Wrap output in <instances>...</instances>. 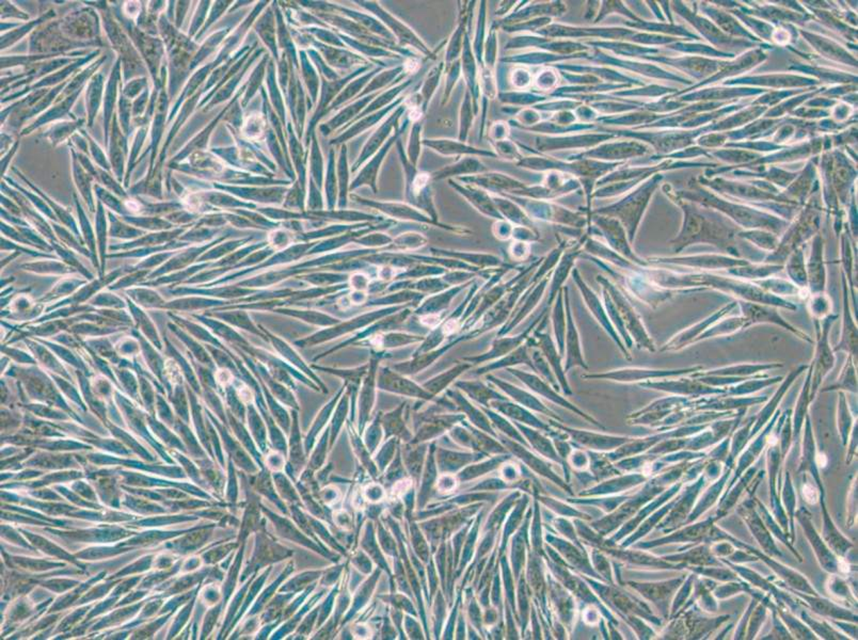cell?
<instances>
[{"label":"cell","instance_id":"6da1fadb","mask_svg":"<svg viewBox=\"0 0 858 640\" xmlns=\"http://www.w3.org/2000/svg\"><path fill=\"white\" fill-rule=\"evenodd\" d=\"M837 318V315L830 314L822 319L821 323H819V320H816V355H814V361L810 364L812 367V380H810L812 393H816L824 377L835 366V355H834L833 349L830 347L828 337H830V328Z\"/></svg>","mask_w":858,"mask_h":640},{"label":"cell","instance_id":"7a4b0ae2","mask_svg":"<svg viewBox=\"0 0 858 640\" xmlns=\"http://www.w3.org/2000/svg\"><path fill=\"white\" fill-rule=\"evenodd\" d=\"M600 281L604 285V288L608 290L611 299L614 302L615 308L618 310V315H620L624 328L628 329V331L631 332L632 337L636 339L638 345L650 351L656 350L651 339L647 335L645 328H644L642 321H640V318L636 313V310L632 308L631 304L627 301L626 298L622 296V294H620L618 288L612 285L608 280L600 278Z\"/></svg>","mask_w":858,"mask_h":640},{"label":"cell","instance_id":"3957f363","mask_svg":"<svg viewBox=\"0 0 858 640\" xmlns=\"http://www.w3.org/2000/svg\"><path fill=\"white\" fill-rule=\"evenodd\" d=\"M738 305H740L742 316L746 318L749 326L757 325V323H773V325L780 326V327L792 332L794 335L802 339L803 341L812 343V339L807 335H805L804 332L800 331V330L794 328V326L790 325L788 321H786L780 316V314L777 312L775 306L756 303V302L745 301V300L744 301H739Z\"/></svg>","mask_w":858,"mask_h":640},{"label":"cell","instance_id":"277c9868","mask_svg":"<svg viewBox=\"0 0 858 640\" xmlns=\"http://www.w3.org/2000/svg\"><path fill=\"white\" fill-rule=\"evenodd\" d=\"M703 366L690 367V368L681 369H642V368H627L620 369V371H611L608 373H601V375H590V376H584L585 378H604L612 379V380L629 381L638 380H654V379H665L667 377L683 376L688 373H696L701 371Z\"/></svg>","mask_w":858,"mask_h":640},{"label":"cell","instance_id":"5b68a950","mask_svg":"<svg viewBox=\"0 0 858 640\" xmlns=\"http://www.w3.org/2000/svg\"><path fill=\"white\" fill-rule=\"evenodd\" d=\"M841 281L842 290H843L841 339L833 350L834 353L846 351V353H849L852 357H857V326H856L855 320L852 315L851 308H850L849 287H848L849 285H848L847 278L843 272L841 274Z\"/></svg>","mask_w":858,"mask_h":640},{"label":"cell","instance_id":"8992f818","mask_svg":"<svg viewBox=\"0 0 858 640\" xmlns=\"http://www.w3.org/2000/svg\"><path fill=\"white\" fill-rule=\"evenodd\" d=\"M737 306H738V302H733V303L727 304V305L724 306V308H721L719 311L715 312L713 315L709 316V317L706 318V319L699 321V323H696V325L693 326V327L689 328V329L685 330V331L681 332L679 335L674 337L673 339L668 341L667 343L664 345L663 348H662V351L679 350V349L683 348L685 346L691 345V344H693L694 341H695V339H697V337H701V335H703L706 330L709 329L711 326H713L715 323H717L721 318H723L724 316H726L729 312L733 311V310L735 309Z\"/></svg>","mask_w":858,"mask_h":640},{"label":"cell","instance_id":"52a82bcc","mask_svg":"<svg viewBox=\"0 0 858 640\" xmlns=\"http://www.w3.org/2000/svg\"><path fill=\"white\" fill-rule=\"evenodd\" d=\"M651 260L654 263H662V264H675L682 265V266L695 267V268H701V269H731L735 267L744 266L748 264L749 260H737V258H728V256H685V258H654Z\"/></svg>","mask_w":858,"mask_h":640},{"label":"cell","instance_id":"ba28073f","mask_svg":"<svg viewBox=\"0 0 858 640\" xmlns=\"http://www.w3.org/2000/svg\"><path fill=\"white\" fill-rule=\"evenodd\" d=\"M823 242L820 238H816L812 246L809 260L806 265L807 272L808 288L812 295L822 294L825 292L826 270L823 260Z\"/></svg>","mask_w":858,"mask_h":640},{"label":"cell","instance_id":"9c48e42d","mask_svg":"<svg viewBox=\"0 0 858 640\" xmlns=\"http://www.w3.org/2000/svg\"><path fill=\"white\" fill-rule=\"evenodd\" d=\"M572 274L573 280H575V281L577 282V284H578L579 288H580L581 292H582V295L584 296L585 301H586V304L589 306L590 311H592L593 314L596 316L599 323H601V325L604 327V329L610 333L611 337L614 339L616 344H618L620 348L624 351V355H628L629 357V353L628 351H627L626 347H624V344L620 341V337H618V335L616 333V331H615L614 328L612 327L610 321H609V317L606 316L604 310L602 309V306H601L598 297H597V296L595 295V292H593V290H589L588 286H587L586 284L582 281V278H581L578 270H573Z\"/></svg>","mask_w":858,"mask_h":640},{"label":"cell","instance_id":"30bf717a","mask_svg":"<svg viewBox=\"0 0 858 640\" xmlns=\"http://www.w3.org/2000/svg\"><path fill=\"white\" fill-rule=\"evenodd\" d=\"M782 367L780 363H767V364H741L735 366L723 367V368L712 369L708 371H696L692 375L693 378L703 376H725V377H752L761 371H768Z\"/></svg>","mask_w":858,"mask_h":640},{"label":"cell","instance_id":"8fae6325","mask_svg":"<svg viewBox=\"0 0 858 640\" xmlns=\"http://www.w3.org/2000/svg\"><path fill=\"white\" fill-rule=\"evenodd\" d=\"M532 327L527 329L525 333L519 335V337H504V339H496L493 344H492L489 353L482 355V357H464V361H468L472 365L485 362V361H490L492 359H497V357H503L505 355H507V353L515 350L518 346L521 345L522 341L527 339L529 332L532 330Z\"/></svg>","mask_w":858,"mask_h":640},{"label":"cell","instance_id":"7c38bea8","mask_svg":"<svg viewBox=\"0 0 858 640\" xmlns=\"http://www.w3.org/2000/svg\"><path fill=\"white\" fill-rule=\"evenodd\" d=\"M644 386L648 388L656 389V390L670 391V392H685V393H710L719 392L717 390H712L709 385L701 382L697 379L681 378L678 380L668 381H649L647 383H642Z\"/></svg>","mask_w":858,"mask_h":640},{"label":"cell","instance_id":"4fadbf2b","mask_svg":"<svg viewBox=\"0 0 858 640\" xmlns=\"http://www.w3.org/2000/svg\"><path fill=\"white\" fill-rule=\"evenodd\" d=\"M565 292H566L567 299L566 339L567 355H568V357H567L566 371H568L570 367L577 366V365L584 367V368H587L586 365H585L584 363V359H582V355H581L580 341H579L578 331H577V328H575V323H573L572 316H571L570 308H569L568 304V296H567L568 295V294H567V288L565 290Z\"/></svg>","mask_w":858,"mask_h":640},{"label":"cell","instance_id":"5bb4252c","mask_svg":"<svg viewBox=\"0 0 858 640\" xmlns=\"http://www.w3.org/2000/svg\"><path fill=\"white\" fill-rule=\"evenodd\" d=\"M508 371H511L514 376L517 377V378H519L522 382L525 383V384H527L529 388H531L534 392L539 393V394L543 395V396L551 399L553 402H559V404L561 405H565V406L571 408V406H569L568 402H565L564 399L559 397V395H557V393L552 390V389L550 388L549 385H548L547 383L543 380V379L539 378V377L535 376L533 373L519 371V369L508 368Z\"/></svg>","mask_w":858,"mask_h":640},{"label":"cell","instance_id":"9a60e30c","mask_svg":"<svg viewBox=\"0 0 858 640\" xmlns=\"http://www.w3.org/2000/svg\"><path fill=\"white\" fill-rule=\"evenodd\" d=\"M786 263L787 274L796 284V287L808 288L805 258H804L802 249H796L791 253L790 258L786 260Z\"/></svg>","mask_w":858,"mask_h":640},{"label":"cell","instance_id":"2e32d148","mask_svg":"<svg viewBox=\"0 0 858 640\" xmlns=\"http://www.w3.org/2000/svg\"><path fill=\"white\" fill-rule=\"evenodd\" d=\"M749 327L747 323L746 318L740 316V317H730L728 319H724L721 323H715V326H711L709 329L706 330L701 337H697L694 343L703 341V339H710V337H723V335H733L735 332L739 331L741 329Z\"/></svg>","mask_w":858,"mask_h":640},{"label":"cell","instance_id":"e0dca14e","mask_svg":"<svg viewBox=\"0 0 858 640\" xmlns=\"http://www.w3.org/2000/svg\"><path fill=\"white\" fill-rule=\"evenodd\" d=\"M782 268H784V265H754L748 263L744 266L735 267V268L728 269V274L737 278H764L780 272Z\"/></svg>","mask_w":858,"mask_h":640},{"label":"cell","instance_id":"ac0fdd59","mask_svg":"<svg viewBox=\"0 0 858 640\" xmlns=\"http://www.w3.org/2000/svg\"><path fill=\"white\" fill-rule=\"evenodd\" d=\"M521 363H527L536 371L533 361H532V357H529V353H527V345L521 346L520 348L516 349L511 355H506L505 359H500L497 363H493L490 366L487 365V366L478 369L476 373L482 375V373H489L490 371H493V369L513 366V365L521 364Z\"/></svg>","mask_w":858,"mask_h":640},{"label":"cell","instance_id":"d6986e66","mask_svg":"<svg viewBox=\"0 0 858 640\" xmlns=\"http://www.w3.org/2000/svg\"><path fill=\"white\" fill-rule=\"evenodd\" d=\"M539 345L543 349V355L549 359L550 364L552 366L553 371L557 373V379L559 382L563 383L564 388H567V379L565 377V371L561 369V359H559V353H557V346L553 343L552 339L549 335H539Z\"/></svg>","mask_w":858,"mask_h":640},{"label":"cell","instance_id":"ffe728a7","mask_svg":"<svg viewBox=\"0 0 858 640\" xmlns=\"http://www.w3.org/2000/svg\"><path fill=\"white\" fill-rule=\"evenodd\" d=\"M756 285L766 292H771L773 295L778 297L782 295H798L800 288L796 287L794 284L789 283L784 281L782 278H768V280H759L754 282Z\"/></svg>","mask_w":858,"mask_h":640},{"label":"cell","instance_id":"44dd1931","mask_svg":"<svg viewBox=\"0 0 858 640\" xmlns=\"http://www.w3.org/2000/svg\"><path fill=\"white\" fill-rule=\"evenodd\" d=\"M782 380V377H770L761 376L755 377V378L747 379L744 383L739 385L737 388L731 389L729 392L731 394H743V393L755 392V391L760 390V389L767 388L769 385L774 384V383L780 382Z\"/></svg>","mask_w":858,"mask_h":640},{"label":"cell","instance_id":"7402d4cb","mask_svg":"<svg viewBox=\"0 0 858 640\" xmlns=\"http://www.w3.org/2000/svg\"><path fill=\"white\" fill-rule=\"evenodd\" d=\"M854 357L849 355L847 359V362L844 364L842 369L841 375L838 379V383L828 390H835V389H844V390L857 391V377H856L855 365H854Z\"/></svg>","mask_w":858,"mask_h":640},{"label":"cell","instance_id":"603a6c76","mask_svg":"<svg viewBox=\"0 0 858 640\" xmlns=\"http://www.w3.org/2000/svg\"><path fill=\"white\" fill-rule=\"evenodd\" d=\"M547 283L548 278H545V280H543V281L541 282L539 286H537V288H536L533 292L529 294V299H527V302H525V306L522 308L521 311H520V313L516 316V318H514V320H511V325L508 326V329L506 330L504 333H507L508 331H511L515 326H517L518 323H519L520 321H521V320L523 319V318H525V316H527V314H529V312L534 309V306L537 304V301H539V300L541 299V296H543V292H545V286H547Z\"/></svg>","mask_w":858,"mask_h":640},{"label":"cell","instance_id":"cb8c5ba5","mask_svg":"<svg viewBox=\"0 0 858 640\" xmlns=\"http://www.w3.org/2000/svg\"><path fill=\"white\" fill-rule=\"evenodd\" d=\"M809 311L816 320L823 319L824 317L830 315V298L824 292L812 295V299L809 302Z\"/></svg>","mask_w":858,"mask_h":640},{"label":"cell","instance_id":"d4e9b609","mask_svg":"<svg viewBox=\"0 0 858 640\" xmlns=\"http://www.w3.org/2000/svg\"><path fill=\"white\" fill-rule=\"evenodd\" d=\"M458 386L462 390L466 391L469 395H471L473 398L478 399L480 402H482V398H491L492 396H499V394L493 392V391L488 389L486 385L480 382H464L457 383Z\"/></svg>","mask_w":858,"mask_h":640},{"label":"cell","instance_id":"484cf974","mask_svg":"<svg viewBox=\"0 0 858 640\" xmlns=\"http://www.w3.org/2000/svg\"><path fill=\"white\" fill-rule=\"evenodd\" d=\"M561 296H559V301H557V304H555L554 316H553V319H554L555 335H557V344H559V349H561V353H564V345H565V329L564 328H565V326H566V323H565V320H564V312H563V305H561Z\"/></svg>","mask_w":858,"mask_h":640},{"label":"cell","instance_id":"4316f807","mask_svg":"<svg viewBox=\"0 0 858 640\" xmlns=\"http://www.w3.org/2000/svg\"><path fill=\"white\" fill-rule=\"evenodd\" d=\"M848 244H849V242H843V247H842L841 262L844 270V272H843L844 276H846V278H847L848 285H849L850 288H851L852 296H854L855 295V292H854L853 282L854 260L853 258H852L851 249H850V246Z\"/></svg>","mask_w":858,"mask_h":640},{"label":"cell","instance_id":"83f0119b","mask_svg":"<svg viewBox=\"0 0 858 640\" xmlns=\"http://www.w3.org/2000/svg\"><path fill=\"white\" fill-rule=\"evenodd\" d=\"M572 258H565L564 260H561V265H559V268H557L554 278H553L552 285H551V297H550V303L553 301V299H554L555 292H557V290H559V286L561 285V283L564 282L565 278H566L569 270H570L571 266H572Z\"/></svg>","mask_w":858,"mask_h":640},{"label":"cell","instance_id":"f1b7e54d","mask_svg":"<svg viewBox=\"0 0 858 640\" xmlns=\"http://www.w3.org/2000/svg\"><path fill=\"white\" fill-rule=\"evenodd\" d=\"M746 237L753 240L755 245L760 247L761 249H764V250L772 251L777 248L776 238L772 236V235L762 234V237H761L759 236V234H749Z\"/></svg>","mask_w":858,"mask_h":640},{"label":"cell","instance_id":"f546056e","mask_svg":"<svg viewBox=\"0 0 858 640\" xmlns=\"http://www.w3.org/2000/svg\"><path fill=\"white\" fill-rule=\"evenodd\" d=\"M803 495L805 497L807 503L814 504L818 503L819 501V492L816 491V488L812 485H805L803 487Z\"/></svg>","mask_w":858,"mask_h":640},{"label":"cell","instance_id":"4dcf8cb0","mask_svg":"<svg viewBox=\"0 0 858 640\" xmlns=\"http://www.w3.org/2000/svg\"><path fill=\"white\" fill-rule=\"evenodd\" d=\"M816 464H818L820 468H825L826 464H828V458L825 457V455H823V454H819V455L816 456Z\"/></svg>","mask_w":858,"mask_h":640},{"label":"cell","instance_id":"1f68e13d","mask_svg":"<svg viewBox=\"0 0 858 640\" xmlns=\"http://www.w3.org/2000/svg\"><path fill=\"white\" fill-rule=\"evenodd\" d=\"M839 569H840V571H841V572L848 573L849 572V570H850L849 565H848L847 562H844V560H840Z\"/></svg>","mask_w":858,"mask_h":640},{"label":"cell","instance_id":"d6a6232c","mask_svg":"<svg viewBox=\"0 0 858 640\" xmlns=\"http://www.w3.org/2000/svg\"><path fill=\"white\" fill-rule=\"evenodd\" d=\"M769 443H770L771 445H775V444L777 443L776 436H771L770 438H769Z\"/></svg>","mask_w":858,"mask_h":640},{"label":"cell","instance_id":"836d02e7","mask_svg":"<svg viewBox=\"0 0 858 640\" xmlns=\"http://www.w3.org/2000/svg\"><path fill=\"white\" fill-rule=\"evenodd\" d=\"M478 298H480V296H478V297H476V298H475V302H473V303H474V305H473V309H474V306H475L476 302H478ZM471 309H472V304H470V306H469V310H468V311H466V316H468V315H469V311H470V310H471Z\"/></svg>","mask_w":858,"mask_h":640}]
</instances>
